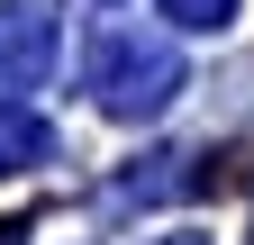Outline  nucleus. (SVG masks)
Wrapping results in <instances>:
<instances>
[{"instance_id": "2", "label": "nucleus", "mask_w": 254, "mask_h": 245, "mask_svg": "<svg viewBox=\"0 0 254 245\" xmlns=\"http://www.w3.org/2000/svg\"><path fill=\"white\" fill-rule=\"evenodd\" d=\"M55 64V18L37 0H0V100H18V91H37Z\"/></svg>"}, {"instance_id": "3", "label": "nucleus", "mask_w": 254, "mask_h": 245, "mask_svg": "<svg viewBox=\"0 0 254 245\" xmlns=\"http://www.w3.org/2000/svg\"><path fill=\"white\" fill-rule=\"evenodd\" d=\"M55 155V127L37 109H18V100H0V173H27V164H46Z\"/></svg>"}, {"instance_id": "1", "label": "nucleus", "mask_w": 254, "mask_h": 245, "mask_svg": "<svg viewBox=\"0 0 254 245\" xmlns=\"http://www.w3.org/2000/svg\"><path fill=\"white\" fill-rule=\"evenodd\" d=\"M182 91V46L173 37H136V27H109L91 46V100L109 118H164Z\"/></svg>"}, {"instance_id": "5", "label": "nucleus", "mask_w": 254, "mask_h": 245, "mask_svg": "<svg viewBox=\"0 0 254 245\" xmlns=\"http://www.w3.org/2000/svg\"><path fill=\"white\" fill-rule=\"evenodd\" d=\"M154 245H209V236L200 227H173V236H154Z\"/></svg>"}, {"instance_id": "4", "label": "nucleus", "mask_w": 254, "mask_h": 245, "mask_svg": "<svg viewBox=\"0 0 254 245\" xmlns=\"http://www.w3.org/2000/svg\"><path fill=\"white\" fill-rule=\"evenodd\" d=\"M164 18H173V27H190V37H218V27L236 18V0H164Z\"/></svg>"}]
</instances>
